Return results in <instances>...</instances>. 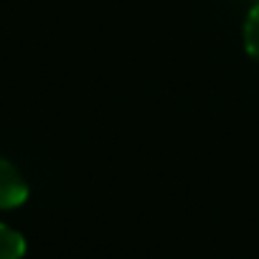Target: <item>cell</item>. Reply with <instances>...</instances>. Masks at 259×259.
<instances>
[{
  "instance_id": "cell-1",
  "label": "cell",
  "mask_w": 259,
  "mask_h": 259,
  "mask_svg": "<svg viewBox=\"0 0 259 259\" xmlns=\"http://www.w3.org/2000/svg\"><path fill=\"white\" fill-rule=\"evenodd\" d=\"M26 198H28V183L8 160L0 158V208L23 206Z\"/></svg>"
},
{
  "instance_id": "cell-2",
  "label": "cell",
  "mask_w": 259,
  "mask_h": 259,
  "mask_svg": "<svg viewBox=\"0 0 259 259\" xmlns=\"http://www.w3.org/2000/svg\"><path fill=\"white\" fill-rule=\"evenodd\" d=\"M26 239L21 231L11 229L8 224H0V259H23Z\"/></svg>"
},
{
  "instance_id": "cell-3",
  "label": "cell",
  "mask_w": 259,
  "mask_h": 259,
  "mask_svg": "<svg viewBox=\"0 0 259 259\" xmlns=\"http://www.w3.org/2000/svg\"><path fill=\"white\" fill-rule=\"evenodd\" d=\"M244 49L251 59L259 61V0L256 6L249 11L246 23H244Z\"/></svg>"
},
{
  "instance_id": "cell-4",
  "label": "cell",
  "mask_w": 259,
  "mask_h": 259,
  "mask_svg": "<svg viewBox=\"0 0 259 259\" xmlns=\"http://www.w3.org/2000/svg\"><path fill=\"white\" fill-rule=\"evenodd\" d=\"M254 3H256V0H254Z\"/></svg>"
}]
</instances>
